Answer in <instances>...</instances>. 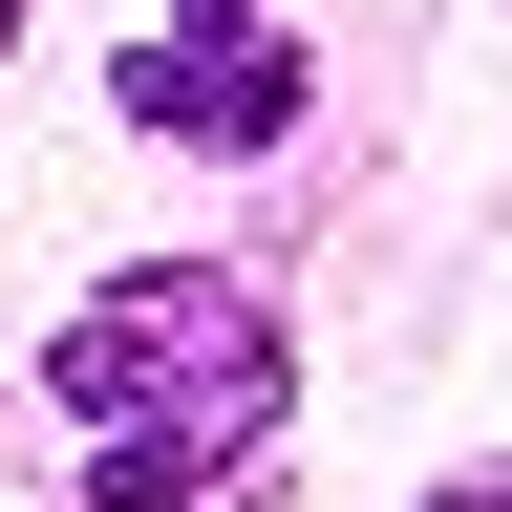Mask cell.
Here are the masks:
<instances>
[{
	"mask_svg": "<svg viewBox=\"0 0 512 512\" xmlns=\"http://www.w3.org/2000/svg\"><path fill=\"white\" fill-rule=\"evenodd\" d=\"M128 107H150L171 150H278V128H299V64H278L256 0H171V22L128 43Z\"/></svg>",
	"mask_w": 512,
	"mask_h": 512,
	"instance_id": "2",
	"label": "cell"
},
{
	"mask_svg": "<svg viewBox=\"0 0 512 512\" xmlns=\"http://www.w3.org/2000/svg\"><path fill=\"white\" fill-rule=\"evenodd\" d=\"M64 406L107 448V512H192L256 470V427H278V342H256L235 278H107L64 320Z\"/></svg>",
	"mask_w": 512,
	"mask_h": 512,
	"instance_id": "1",
	"label": "cell"
},
{
	"mask_svg": "<svg viewBox=\"0 0 512 512\" xmlns=\"http://www.w3.org/2000/svg\"><path fill=\"white\" fill-rule=\"evenodd\" d=\"M427 512H512V491H427Z\"/></svg>",
	"mask_w": 512,
	"mask_h": 512,
	"instance_id": "3",
	"label": "cell"
},
{
	"mask_svg": "<svg viewBox=\"0 0 512 512\" xmlns=\"http://www.w3.org/2000/svg\"><path fill=\"white\" fill-rule=\"evenodd\" d=\"M0 43H22V0H0Z\"/></svg>",
	"mask_w": 512,
	"mask_h": 512,
	"instance_id": "4",
	"label": "cell"
}]
</instances>
